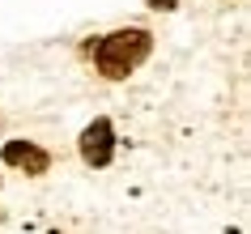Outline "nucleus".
Here are the masks:
<instances>
[{"label":"nucleus","mask_w":251,"mask_h":234,"mask_svg":"<svg viewBox=\"0 0 251 234\" xmlns=\"http://www.w3.org/2000/svg\"><path fill=\"white\" fill-rule=\"evenodd\" d=\"M149 55V30H115V34H106L98 47H94V60H98V73L111 81L128 77L141 60Z\"/></svg>","instance_id":"obj_1"},{"label":"nucleus","mask_w":251,"mask_h":234,"mask_svg":"<svg viewBox=\"0 0 251 234\" xmlns=\"http://www.w3.org/2000/svg\"><path fill=\"white\" fill-rule=\"evenodd\" d=\"M4 162H9V166H26L30 175H43L51 157L43 154L39 145H30V141H9L4 145Z\"/></svg>","instance_id":"obj_3"},{"label":"nucleus","mask_w":251,"mask_h":234,"mask_svg":"<svg viewBox=\"0 0 251 234\" xmlns=\"http://www.w3.org/2000/svg\"><path fill=\"white\" fill-rule=\"evenodd\" d=\"M111 149H115L111 124H106V119H94L90 128L81 132V157H85L90 166H106V162H111Z\"/></svg>","instance_id":"obj_2"},{"label":"nucleus","mask_w":251,"mask_h":234,"mask_svg":"<svg viewBox=\"0 0 251 234\" xmlns=\"http://www.w3.org/2000/svg\"><path fill=\"white\" fill-rule=\"evenodd\" d=\"M153 9H175V0H149Z\"/></svg>","instance_id":"obj_4"}]
</instances>
